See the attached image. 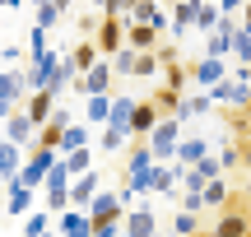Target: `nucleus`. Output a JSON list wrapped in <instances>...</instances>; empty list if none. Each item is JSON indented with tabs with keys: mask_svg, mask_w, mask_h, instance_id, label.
I'll return each instance as SVG.
<instances>
[{
	"mask_svg": "<svg viewBox=\"0 0 251 237\" xmlns=\"http://www.w3.org/2000/svg\"><path fill=\"white\" fill-rule=\"evenodd\" d=\"M28 74L24 70H0V117H14L28 107Z\"/></svg>",
	"mask_w": 251,
	"mask_h": 237,
	"instance_id": "f257e3e1",
	"label": "nucleus"
},
{
	"mask_svg": "<svg viewBox=\"0 0 251 237\" xmlns=\"http://www.w3.org/2000/svg\"><path fill=\"white\" fill-rule=\"evenodd\" d=\"M181 140H186V135H181V121H177V117H163L158 130L149 135V149H153V158H158V163H177Z\"/></svg>",
	"mask_w": 251,
	"mask_h": 237,
	"instance_id": "f03ea898",
	"label": "nucleus"
},
{
	"mask_svg": "<svg viewBox=\"0 0 251 237\" xmlns=\"http://www.w3.org/2000/svg\"><path fill=\"white\" fill-rule=\"evenodd\" d=\"M56 163H61V154H56V149H28V167L19 172V186H28V191H42Z\"/></svg>",
	"mask_w": 251,
	"mask_h": 237,
	"instance_id": "7ed1b4c3",
	"label": "nucleus"
},
{
	"mask_svg": "<svg viewBox=\"0 0 251 237\" xmlns=\"http://www.w3.org/2000/svg\"><path fill=\"white\" fill-rule=\"evenodd\" d=\"M112 89H117V70H112V61L93 65L89 74L75 79V93H79V98H102V93H112Z\"/></svg>",
	"mask_w": 251,
	"mask_h": 237,
	"instance_id": "20e7f679",
	"label": "nucleus"
},
{
	"mask_svg": "<svg viewBox=\"0 0 251 237\" xmlns=\"http://www.w3.org/2000/svg\"><path fill=\"white\" fill-rule=\"evenodd\" d=\"M228 79V61H219V56H200V61H191V89L209 93L214 84Z\"/></svg>",
	"mask_w": 251,
	"mask_h": 237,
	"instance_id": "39448f33",
	"label": "nucleus"
},
{
	"mask_svg": "<svg viewBox=\"0 0 251 237\" xmlns=\"http://www.w3.org/2000/svg\"><path fill=\"white\" fill-rule=\"evenodd\" d=\"M37 135H42V126H37L28 112H14V117H5V135L0 140H9V144H19V149H37Z\"/></svg>",
	"mask_w": 251,
	"mask_h": 237,
	"instance_id": "423d86ee",
	"label": "nucleus"
},
{
	"mask_svg": "<svg viewBox=\"0 0 251 237\" xmlns=\"http://www.w3.org/2000/svg\"><path fill=\"white\" fill-rule=\"evenodd\" d=\"M219 177H224V163L209 154L205 163H196V167H186V172H181V186H186V191H205V186L219 182Z\"/></svg>",
	"mask_w": 251,
	"mask_h": 237,
	"instance_id": "0eeeda50",
	"label": "nucleus"
},
{
	"mask_svg": "<svg viewBox=\"0 0 251 237\" xmlns=\"http://www.w3.org/2000/svg\"><path fill=\"white\" fill-rule=\"evenodd\" d=\"M28 149H19V144H9V140H0V177H5V186H19V172L28 167Z\"/></svg>",
	"mask_w": 251,
	"mask_h": 237,
	"instance_id": "6e6552de",
	"label": "nucleus"
},
{
	"mask_svg": "<svg viewBox=\"0 0 251 237\" xmlns=\"http://www.w3.org/2000/svg\"><path fill=\"white\" fill-rule=\"evenodd\" d=\"M237 19H224V24H219V33H209L205 37V56H219V61H228V56H233V37H237Z\"/></svg>",
	"mask_w": 251,
	"mask_h": 237,
	"instance_id": "1a4fd4ad",
	"label": "nucleus"
},
{
	"mask_svg": "<svg viewBox=\"0 0 251 237\" xmlns=\"http://www.w3.org/2000/svg\"><path fill=\"white\" fill-rule=\"evenodd\" d=\"M98 195H102V177H98V172L75 177V186H70V210H89Z\"/></svg>",
	"mask_w": 251,
	"mask_h": 237,
	"instance_id": "9d476101",
	"label": "nucleus"
},
{
	"mask_svg": "<svg viewBox=\"0 0 251 237\" xmlns=\"http://www.w3.org/2000/svg\"><path fill=\"white\" fill-rule=\"evenodd\" d=\"M70 65H75V74H89L93 65H102V51H98V42H93V37H79V42L70 47Z\"/></svg>",
	"mask_w": 251,
	"mask_h": 237,
	"instance_id": "9b49d317",
	"label": "nucleus"
},
{
	"mask_svg": "<svg viewBox=\"0 0 251 237\" xmlns=\"http://www.w3.org/2000/svg\"><path fill=\"white\" fill-rule=\"evenodd\" d=\"M126 233L130 237H158L163 228H158V214L149 210V205H135L130 214H126Z\"/></svg>",
	"mask_w": 251,
	"mask_h": 237,
	"instance_id": "f8f14e48",
	"label": "nucleus"
},
{
	"mask_svg": "<svg viewBox=\"0 0 251 237\" xmlns=\"http://www.w3.org/2000/svg\"><path fill=\"white\" fill-rule=\"evenodd\" d=\"M56 65H61V51H47L42 56V61H28V89H33V93H42L47 89V84H51V70H56Z\"/></svg>",
	"mask_w": 251,
	"mask_h": 237,
	"instance_id": "ddd939ff",
	"label": "nucleus"
},
{
	"mask_svg": "<svg viewBox=\"0 0 251 237\" xmlns=\"http://www.w3.org/2000/svg\"><path fill=\"white\" fill-rule=\"evenodd\" d=\"M56 233L61 237H93V214L89 210H70L56 219Z\"/></svg>",
	"mask_w": 251,
	"mask_h": 237,
	"instance_id": "4468645a",
	"label": "nucleus"
},
{
	"mask_svg": "<svg viewBox=\"0 0 251 237\" xmlns=\"http://www.w3.org/2000/svg\"><path fill=\"white\" fill-rule=\"evenodd\" d=\"M214 112V98L209 93H200V89H191L186 98H181V107H177V121L186 126V121H196V117H209Z\"/></svg>",
	"mask_w": 251,
	"mask_h": 237,
	"instance_id": "2eb2a0df",
	"label": "nucleus"
},
{
	"mask_svg": "<svg viewBox=\"0 0 251 237\" xmlns=\"http://www.w3.org/2000/svg\"><path fill=\"white\" fill-rule=\"evenodd\" d=\"M214 228H219V233H228V237H251V214H242L237 205H228V210L219 214Z\"/></svg>",
	"mask_w": 251,
	"mask_h": 237,
	"instance_id": "dca6fc26",
	"label": "nucleus"
},
{
	"mask_svg": "<svg viewBox=\"0 0 251 237\" xmlns=\"http://www.w3.org/2000/svg\"><path fill=\"white\" fill-rule=\"evenodd\" d=\"M112 102H117V93H102V98H84V121H89V126H102V130H107V121H112Z\"/></svg>",
	"mask_w": 251,
	"mask_h": 237,
	"instance_id": "f3484780",
	"label": "nucleus"
},
{
	"mask_svg": "<svg viewBox=\"0 0 251 237\" xmlns=\"http://www.w3.org/2000/svg\"><path fill=\"white\" fill-rule=\"evenodd\" d=\"M181 172H186V167H177V163H158V167H153V177H149V182H153V195H172L181 186Z\"/></svg>",
	"mask_w": 251,
	"mask_h": 237,
	"instance_id": "a211bd4d",
	"label": "nucleus"
},
{
	"mask_svg": "<svg viewBox=\"0 0 251 237\" xmlns=\"http://www.w3.org/2000/svg\"><path fill=\"white\" fill-rule=\"evenodd\" d=\"M89 214H93V223H98V219H126V205H121V191H102L98 200L89 205Z\"/></svg>",
	"mask_w": 251,
	"mask_h": 237,
	"instance_id": "6ab92c4d",
	"label": "nucleus"
},
{
	"mask_svg": "<svg viewBox=\"0 0 251 237\" xmlns=\"http://www.w3.org/2000/svg\"><path fill=\"white\" fill-rule=\"evenodd\" d=\"M24 112H28V117H33V121H37V126H47V121L56 117V93H51V89H42V93H33V98H28V107H24Z\"/></svg>",
	"mask_w": 251,
	"mask_h": 237,
	"instance_id": "aec40b11",
	"label": "nucleus"
},
{
	"mask_svg": "<svg viewBox=\"0 0 251 237\" xmlns=\"http://www.w3.org/2000/svg\"><path fill=\"white\" fill-rule=\"evenodd\" d=\"M205 158H209V140H196V135L181 140V149H177V167H196V163H205Z\"/></svg>",
	"mask_w": 251,
	"mask_h": 237,
	"instance_id": "412c9836",
	"label": "nucleus"
},
{
	"mask_svg": "<svg viewBox=\"0 0 251 237\" xmlns=\"http://www.w3.org/2000/svg\"><path fill=\"white\" fill-rule=\"evenodd\" d=\"M130 47L140 56H149V51H158V47H163V33H158V28H149V24H130Z\"/></svg>",
	"mask_w": 251,
	"mask_h": 237,
	"instance_id": "4be33fe9",
	"label": "nucleus"
},
{
	"mask_svg": "<svg viewBox=\"0 0 251 237\" xmlns=\"http://www.w3.org/2000/svg\"><path fill=\"white\" fill-rule=\"evenodd\" d=\"M135 107H140L135 98H117V102H112V121H107V130L130 135V126H135Z\"/></svg>",
	"mask_w": 251,
	"mask_h": 237,
	"instance_id": "5701e85b",
	"label": "nucleus"
},
{
	"mask_svg": "<svg viewBox=\"0 0 251 237\" xmlns=\"http://www.w3.org/2000/svg\"><path fill=\"white\" fill-rule=\"evenodd\" d=\"M219 24H224V9H219V0H200L196 9V33H219Z\"/></svg>",
	"mask_w": 251,
	"mask_h": 237,
	"instance_id": "b1692460",
	"label": "nucleus"
},
{
	"mask_svg": "<svg viewBox=\"0 0 251 237\" xmlns=\"http://www.w3.org/2000/svg\"><path fill=\"white\" fill-rule=\"evenodd\" d=\"M79 149H93V144H89V126H84V121H75V126L65 130V140H61V149H56V154L70 158V154H79Z\"/></svg>",
	"mask_w": 251,
	"mask_h": 237,
	"instance_id": "393cba45",
	"label": "nucleus"
},
{
	"mask_svg": "<svg viewBox=\"0 0 251 237\" xmlns=\"http://www.w3.org/2000/svg\"><path fill=\"white\" fill-rule=\"evenodd\" d=\"M5 214H33V191L28 186H5Z\"/></svg>",
	"mask_w": 251,
	"mask_h": 237,
	"instance_id": "a878e982",
	"label": "nucleus"
},
{
	"mask_svg": "<svg viewBox=\"0 0 251 237\" xmlns=\"http://www.w3.org/2000/svg\"><path fill=\"white\" fill-rule=\"evenodd\" d=\"M163 89H172V93H186L191 89V65H163Z\"/></svg>",
	"mask_w": 251,
	"mask_h": 237,
	"instance_id": "bb28decb",
	"label": "nucleus"
},
{
	"mask_svg": "<svg viewBox=\"0 0 251 237\" xmlns=\"http://www.w3.org/2000/svg\"><path fill=\"white\" fill-rule=\"evenodd\" d=\"M112 70H117V79H135V70H140V51H135V47L117 51V56H112Z\"/></svg>",
	"mask_w": 251,
	"mask_h": 237,
	"instance_id": "cd10ccee",
	"label": "nucleus"
},
{
	"mask_svg": "<svg viewBox=\"0 0 251 237\" xmlns=\"http://www.w3.org/2000/svg\"><path fill=\"white\" fill-rule=\"evenodd\" d=\"M200 195H205V210H228V205H233V200H228L233 191H228V182H224V177H219V182H209Z\"/></svg>",
	"mask_w": 251,
	"mask_h": 237,
	"instance_id": "c85d7f7f",
	"label": "nucleus"
},
{
	"mask_svg": "<svg viewBox=\"0 0 251 237\" xmlns=\"http://www.w3.org/2000/svg\"><path fill=\"white\" fill-rule=\"evenodd\" d=\"M172 237H200V214L177 210V214H172Z\"/></svg>",
	"mask_w": 251,
	"mask_h": 237,
	"instance_id": "c756f323",
	"label": "nucleus"
},
{
	"mask_svg": "<svg viewBox=\"0 0 251 237\" xmlns=\"http://www.w3.org/2000/svg\"><path fill=\"white\" fill-rule=\"evenodd\" d=\"M233 65H251V28L242 24L233 37Z\"/></svg>",
	"mask_w": 251,
	"mask_h": 237,
	"instance_id": "7c9ffc66",
	"label": "nucleus"
},
{
	"mask_svg": "<svg viewBox=\"0 0 251 237\" xmlns=\"http://www.w3.org/2000/svg\"><path fill=\"white\" fill-rule=\"evenodd\" d=\"M130 144H135V140L121 135V130H102V135H98V149H102V154H121V149H130Z\"/></svg>",
	"mask_w": 251,
	"mask_h": 237,
	"instance_id": "2f4dec72",
	"label": "nucleus"
},
{
	"mask_svg": "<svg viewBox=\"0 0 251 237\" xmlns=\"http://www.w3.org/2000/svg\"><path fill=\"white\" fill-rule=\"evenodd\" d=\"M51 51V47H47V28H28V61H42V56Z\"/></svg>",
	"mask_w": 251,
	"mask_h": 237,
	"instance_id": "473e14b6",
	"label": "nucleus"
},
{
	"mask_svg": "<svg viewBox=\"0 0 251 237\" xmlns=\"http://www.w3.org/2000/svg\"><path fill=\"white\" fill-rule=\"evenodd\" d=\"M181 98H186V93H172V89H163V84H158V93H153V102H158V112H163V117H177Z\"/></svg>",
	"mask_w": 251,
	"mask_h": 237,
	"instance_id": "72a5a7b5",
	"label": "nucleus"
},
{
	"mask_svg": "<svg viewBox=\"0 0 251 237\" xmlns=\"http://www.w3.org/2000/svg\"><path fill=\"white\" fill-rule=\"evenodd\" d=\"M65 167H70V177H89V172H93V149L70 154V158H65Z\"/></svg>",
	"mask_w": 251,
	"mask_h": 237,
	"instance_id": "f704fd0d",
	"label": "nucleus"
},
{
	"mask_svg": "<svg viewBox=\"0 0 251 237\" xmlns=\"http://www.w3.org/2000/svg\"><path fill=\"white\" fill-rule=\"evenodd\" d=\"M47 228H51V210L28 214V219H24V237H47Z\"/></svg>",
	"mask_w": 251,
	"mask_h": 237,
	"instance_id": "c9c22d12",
	"label": "nucleus"
},
{
	"mask_svg": "<svg viewBox=\"0 0 251 237\" xmlns=\"http://www.w3.org/2000/svg\"><path fill=\"white\" fill-rule=\"evenodd\" d=\"M242 149H247V144H237V140H228V144L219 149V163H224V172H233V167L242 163Z\"/></svg>",
	"mask_w": 251,
	"mask_h": 237,
	"instance_id": "e433bc0d",
	"label": "nucleus"
},
{
	"mask_svg": "<svg viewBox=\"0 0 251 237\" xmlns=\"http://www.w3.org/2000/svg\"><path fill=\"white\" fill-rule=\"evenodd\" d=\"M0 65H5V70H19V65H24V47L5 42V47H0Z\"/></svg>",
	"mask_w": 251,
	"mask_h": 237,
	"instance_id": "4c0bfd02",
	"label": "nucleus"
},
{
	"mask_svg": "<svg viewBox=\"0 0 251 237\" xmlns=\"http://www.w3.org/2000/svg\"><path fill=\"white\" fill-rule=\"evenodd\" d=\"M130 5L135 0H102V19H126L130 24Z\"/></svg>",
	"mask_w": 251,
	"mask_h": 237,
	"instance_id": "58836bf2",
	"label": "nucleus"
},
{
	"mask_svg": "<svg viewBox=\"0 0 251 237\" xmlns=\"http://www.w3.org/2000/svg\"><path fill=\"white\" fill-rule=\"evenodd\" d=\"M158 51H149V56H140V70H135V79H153V74H158Z\"/></svg>",
	"mask_w": 251,
	"mask_h": 237,
	"instance_id": "ea45409f",
	"label": "nucleus"
},
{
	"mask_svg": "<svg viewBox=\"0 0 251 237\" xmlns=\"http://www.w3.org/2000/svg\"><path fill=\"white\" fill-rule=\"evenodd\" d=\"M56 24H61V9H56V5H42V9H37V28H56Z\"/></svg>",
	"mask_w": 251,
	"mask_h": 237,
	"instance_id": "a19ab883",
	"label": "nucleus"
},
{
	"mask_svg": "<svg viewBox=\"0 0 251 237\" xmlns=\"http://www.w3.org/2000/svg\"><path fill=\"white\" fill-rule=\"evenodd\" d=\"M181 210H186V214H200V210H205V195H200V191H186V195H181Z\"/></svg>",
	"mask_w": 251,
	"mask_h": 237,
	"instance_id": "79ce46f5",
	"label": "nucleus"
},
{
	"mask_svg": "<svg viewBox=\"0 0 251 237\" xmlns=\"http://www.w3.org/2000/svg\"><path fill=\"white\" fill-rule=\"evenodd\" d=\"M219 9H224V19H237L247 14V0H219Z\"/></svg>",
	"mask_w": 251,
	"mask_h": 237,
	"instance_id": "37998d69",
	"label": "nucleus"
},
{
	"mask_svg": "<svg viewBox=\"0 0 251 237\" xmlns=\"http://www.w3.org/2000/svg\"><path fill=\"white\" fill-rule=\"evenodd\" d=\"M158 61H163V65H177V47L163 42V47H158Z\"/></svg>",
	"mask_w": 251,
	"mask_h": 237,
	"instance_id": "c03bdc74",
	"label": "nucleus"
},
{
	"mask_svg": "<svg viewBox=\"0 0 251 237\" xmlns=\"http://www.w3.org/2000/svg\"><path fill=\"white\" fill-rule=\"evenodd\" d=\"M0 5H5V14H14V9L24 5V0H0Z\"/></svg>",
	"mask_w": 251,
	"mask_h": 237,
	"instance_id": "a18cd8bd",
	"label": "nucleus"
},
{
	"mask_svg": "<svg viewBox=\"0 0 251 237\" xmlns=\"http://www.w3.org/2000/svg\"><path fill=\"white\" fill-rule=\"evenodd\" d=\"M51 5H56V9H61V14H65V9H70V5H75V0H51Z\"/></svg>",
	"mask_w": 251,
	"mask_h": 237,
	"instance_id": "49530a36",
	"label": "nucleus"
},
{
	"mask_svg": "<svg viewBox=\"0 0 251 237\" xmlns=\"http://www.w3.org/2000/svg\"><path fill=\"white\" fill-rule=\"evenodd\" d=\"M242 163H247V167H251V144H247V149H242Z\"/></svg>",
	"mask_w": 251,
	"mask_h": 237,
	"instance_id": "de8ad7c7",
	"label": "nucleus"
},
{
	"mask_svg": "<svg viewBox=\"0 0 251 237\" xmlns=\"http://www.w3.org/2000/svg\"><path fill=\"white\" fill-rule=\"evenodd\" d=\"M242 24H247V28H251V0H247V14H242Z\"/></svg>",
	"mask_w": 251,
	"mask_h": 237,
	"instance_id": "09e8293b",
	"label": "nucleus"
},
{
	"mask_svg": "<svg viewBox=\"0 0 251 237\" xmlns=\"http://www.w3.org/2000/svg\"><path fill=\"white\" fill-rule=\"evenodd\" d=\"M200 237H228V233H219V228H214V233H200Z\"/></svg>",
	"mask_w": 251,
	"mask_h": 237,
	"instance_id": "8fccbe9b",
	"label": "nucleus"
},
{
	"mask_svg": "<svg viewBox=\"0 0 251 237\" xmlns=\"http://www.w3.org/2000/svg\"><path fill=\"white\" fill-rule=\"evenodd\" d=\"M242 195H247V205H251V182H247V191H242Z\"/></svg>",
	"mask_w": 251,
	"mask_h": 237,
	"instance_id": "3c124183",
	"label": "nucleus"
},
{
	"mask_svg": "<svg viewBox=\"0 0 251 237\" xmlns=\"http://www.w3.org/2000/svg\"><path fill=\"white\" fill-rule=\"evenodd\" d=\"M33 5H37V9H42V5H51V0H33Z\"/></svg>",
	"mask_w": 251,
	"mask_h": 237,
	"instance_id": "603ef678",
	"label": "nucleus"
},
{
	"mask_svg": "<svg viewBox=\"0 0 251 237\" xmlns=\"http://www.w3.org/2000/svg\"><path fill=\"white\" fill-rule=\"evenodd\" d=\"M121 237H130V233H121Z\"/></svg>",
	"mask_w": 251,
	"mask_h": 237,
	"instance_id": "864d4df0",
	"label": "nucleus"
}]
</instances>
